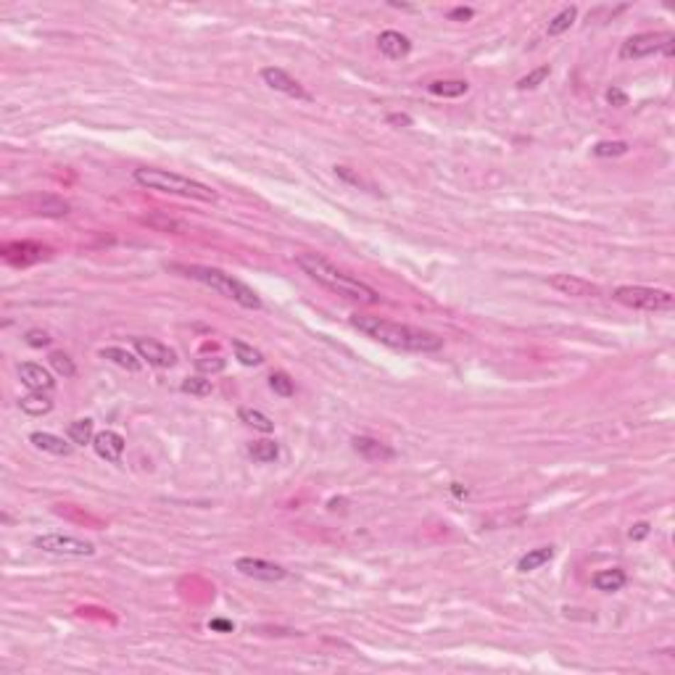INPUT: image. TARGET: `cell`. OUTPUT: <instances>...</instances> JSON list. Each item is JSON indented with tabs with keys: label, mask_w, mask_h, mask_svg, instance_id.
Returning <instances> with one entry per match:
<instances>
[{
	"label": "cell",
	"mask_w": 675,
	"mask_h": 675,
	"mask_svg": "<svg viewBox=\"0 0 675 675\" xmlns=\"http://www.w3.org/2000/svg\"><path fill=\"white\" fill-rule=\"evenodd\" d=\"M351 324L364 333L372 341L383 343L388 349L396 351H415V353H427V351H438L444 346V338H438L435 333L412 327V324H401V322H390V319H380V317L370 314H351Z\"/></svg>",
	"instance_id": "cell-1"
},
{
	"label": "cell",
	"mask_w": 675,
	"mask_h": 675,
	"mask_svg": "<svg viewBox=\"0 0 675 675\" xmlns=\"http://www.w3.org/2000/svg\"><path fill=\"white\" fill-rule=\"evenodd\" d=\"M296 264L301 267L304 275H309L314 282H319L327 290H333L335 296L351 298V301H359V304H378L380 301L375 287H370L367 282H361L359 278L338 269L324 256H319V253H296Z\"/></svg>",
	"instance_id": "cell-2"
},
{
	"label": "cell",
	"mask_w": 675,
	"mask_h": 675,
	"mask_svg": "<svg viewBox=\"0 0 675 675\" xmlns=\"http://www.w3.org/2000/svg\"><path fill=\"white\" fill-rule=\"evenodd\" d=\"M132 180L138 185L148 187V190H158V193H169V195H182V198H193V201H206V204H214L219 195L216 190H212L204 182H195L190 177L175 175V172H167V169H135L132 172Z\"/></svg>",
	"instance_id": "cell-3"
},
{
	"label": "cell",
	"mask_w": 675,
	"mask_h": 675,
	"mask_svg": "<svg viewBox=\"0 0 675 675\" xmlns=\"http://www.w3.org/2000/svg\"><path fill=\"white\" fill-rule=\"evenodd\" d=\"M175 272H182L185 278L204 282V285H209L212 290H216L219 296L232 298L235 304H241L243 309H261V298L256 296V290L248 287L246 282H241V280H235L232 275H227V272H222V269L190 264V267H175Z\"/></svg>",
	"instance_id": "cell-4"
},
{
	"label": "cell",
	"mask_w": 675,
	"mask_h": 675,
	"mask_svg": "<svg viewBox=\"0 0 675 675\" xmlns=\"http://www.w3.org/2000/svg\"><path fill=\"white\" fill-rule=\"evenodd\" d=\"M612 298L630 309H644V312H670L675 306V296L670 290L647 285H620L615 287Z\"/></svg>",
	"instance_id": "cell-5"
},
{
	"label": "cell",
	"mask_w": 675,
	"mask_h": 675,
	"mask_svg": "<svg viewBox=\"0 0 675 675\" xmlns=\"http://www.w3.org/2000/svg\"><path fill=\"white\" fill-rule=\"evenodd\" d=\"M652 53H665V56H673L675 53V38L670 32H641V35H633L622 43L620 48V58H647Z\"/></svg>",
	"instance_id": "cell-6"
},
{
	"label": "cell",
	"mask_w": 675,
	"mask_h": 675,
	"mask_svg": "<svg viewBox=\"0 0 675 675\" xmlns=\"http://www.w3.org/2000/svg\"><path fill=\"white\" fill-rule=\"evenodd\" d=\"M35 549L53 556H93L95 544L77 536H64V533H43L32 541Z\"/></svg>",
	"instance_id": "cell-7"
},
{
	"label": "cell",
	"mask_w": 675,
	"mask_h": 675,
	"mask_svg": "<svg viewBox=\"0 0 675 675\" xmlns=\"http://www.w3.org/2000/svg\"><path fill=\"white\" fill-rule=\"evenodd\" d=\"M261 79H264V84H267V87H272V90H278V93L287 95V98L312 101V93H309V90H306V87L298 82V79H293V77L287 75L285 69H278V66H264V69H261Z\"/></svg>",
	"instance_id": "cell-8"
},
{
	"label": "cell",
	"mask_w": 675,
	"mask_h": 675,
	"mask_svg": "<svg viewBox=\"0 0 675 675\" xmlns=\"http://www.w3.org/2000/svg\"><path fill=\"white\" fill-rule=\"evenodd\" d=\"M0 253H3V259L9 261V264H13V267H29V264H38V261L45 259L50 251H48L45 246H40V243L16 241V243H6V246L0 248Z\"/></svg>",
	"instance_id": "cell-9"
},
{
	"label": "cell",
	"mask_w": 675,
	"mask_h": 675,
	"mask_svg": "<svg viewBox=\"0 0 675 675\" xmlns=\"http://www.w3.org/2000/svg\"><path fill=\"white\" fill-rule=\"evenodd\" d=\"M235 570L241 575H246V578H256V581H269V583L282 581L287 575V570H282L280 564L259 559V556H241V559H235Z\"/></svg>",
	"instance_id": "cell-10"
},
{
	"label": "cell",
	"mask_w": 675,
	"mask_h": 675,
	"mask_svg": "<svg viewBox=\"0 0 675 675\" xmlns=\"http://www.w3.org/2000/svg\"><path fill=\"white\" fill-rule=\"evenodd\" d=\"M19 206L24 209V214H35V216H66L69 214V204L64 198L56 195H24L19 201Z\"/></svg>",
	"instance_id": "cell-11"
},
{
	"label": "cell",
	"mask_w": 675,
	"mask_h": 675,
	"mask_svg": "<svg viewBox=\"0 0 675 675\" xmlns=\"http://www.w3.org/2000/svg\"><path fill=\"white\" fill-rule=\"evenodd\" d=\"M135 351H138L140 359L153 364V367H172L177 361V353L164 343L153 341V338H135Z\"/></svg>",
	"instance_id": "cell-12"
},
{
	"label": "cell",
	"mask_w": 675,
	"mask_h": 675,
	"mask_svg": "<svg viewBox=\"0 0 675 675\" xmlns=\"http://www.w3.org/2000/svg\"><path fill=\"white\" fill-rule=\"evenodd\" d=\"M549 285L554 287L556 293L562 296H573V298H591L599 296V285H593L588 280L575 278V275H551Z\"/></svg>",
	"instance_id": "cell-13"
},
{
	"label": "cell",
	"mask_w": 675,
	"mask_h": 675,
	"mask_svg": "<svg viewBox=\"0 0 675 675\" xmlns=\"http://www.w3.org/2000/svg\"><path fill=\"white\" fill-rule=\"evenodd\" d=\"M378 48L385 58H390V61H401V58L409 56L412 43H409L407 35H401V32H396V29H385V32L378 38Z\"/></svg>",
	"instance_id": "cell-14"
},
{
	"label": "cell",
	"mask_w": 675,
	"mask_h": 675,
	"mask_svg": "<svg viewBox=\"0 0 675 675\" xmlns=\"http://www.w3.org/2000/svg\"><path fill=\"white\" fill-rule=\"evenodd\" d=\"M351 444H353V451L361 454V456L370 459V462H388V459L396 456V451H393L388 444H383L378 438H370V435H356Z\"/></svg>",
	"instance_id": "cell-15"
},
{
	"label": "cell",
	"mask_w": 675,
	"mask_h": 675,
	"mask_svg": "<svg viewBox=\"0 0 675 675\" xmlns=\"http://www.w3.org/2000/svg\"><path fill=\"white\" fill-rule=\"evenodd\" d=\"M93 449L106 462H119L121 454H124V438L114 430H103V433H95Z\"/></svg>",
	"instance_id": "cell-16"
},
{
	"label": "cell",
	"mask_w": 675,
	"mask_h": 675,
	"mask_svg": "<svg viewBox=\"0 0 675 675\" xmlns=\"http://www.w3.org/2000/svg\"><path fill=\"white\" fill-rule=\"evenodd\" d=\"M19 378H21V383H24L29 390H35V393H43V390L53 388V378H50V372H48L43 364H35V361H24V364H19Z\"/></svg>",
	"instance_id": "cell-17"
},
{
	"label": "cell",
	"mask_w": 675,
	"mask_h": 675,
	"mask_svg": "<svg viewBox=\"0 0 675 675\" xmlns=\"http://www.w3.org/2000/svg\"><path fill=\"white\" fill-rule=\"evenodd\" d=\"M29 444L40 449V451L56 454V456H69L72 454V444H66L64 438H58L53 433H32L29 435Z\"/></svg>",
	"instance_id": "cell-18"
},
{
	"label": "cell",
	"mask_w": 675,
	"mask_h": 675,
	"mask_svg": "<svg viewBox=\"0 0 675 675\" xmlns=\"http://www.w3.org/2000/svg\"><path fill=\"white\" fill-rule=\"evenodd\" d=\"M101 356H103V359L114 361V364H116V367H121V370H130V372L143 370V361H140V356H135V353L127 351V349H119V346H106V349H101Z\"/></svg>",
	"instance_id": "cell-19"
},
{
	"label": "cell",
	"mask_w": 675,
	"mask_h": 675,
	"mask_svg": "<svg viewBox=\"0 0 675 675\" xmlns=\"http://www.w3.org/2000/svg\"><path fill=\"white\" fill-rule=\"evenodd\" d=\"M625 573L620 570V567H612V570H599V573L593 575L591 583L596 591H604V593H612V591H620L622 586H625Z\"/></svg>",
	"instance_id": "cell-20"
},
{
	"label": "cell",
	"mask_w": 675,
	"mask_h": 675,
	"mask_svg": "<svg viewBox=\"0 0 675 675\" xmlns=\"http://www.w3.org/2000/svg\"><path fill=\"white\" fill-rule=\"evenodd\" d=\"M551 559H554V546H541V549L527 551V554L520 559L517 570H520V573H533V570L544 567V564L551 562Z\"/></svg>",
	"instance_id": "cell-21"
},
{
	"label": "cell",
	"mask_w": 675,
	"mask_h": 675,
	"mask_svg": "<svg viewBox=\"0 0 675 675\" xmlns=\"http://www.w3.org/2000/svg\"><path fill=\"white\" fill-rule=\"evenodd\" d=\"M427 90L433 95H438V98H459V95H464L470 90V84L464 82V79H435V82L427 84Z\"/></svg>",
	"instance_id": "cell-22"
},
{
	"label": "cell",
	"mask_w": 675,
	"mask_h": 675,
	"mask_svg": "<svg viewBox=\"0 0 675 675\" xmlns=\"http://www.w3.org/2000/svg\"><path fill=\"white\" fill-rule=\"evenodd\" d=\"M19 409L29 417H43L53 409V401L43 393H29V396L19 398Z\"/></svg>",
	"instance_id": "cell-23"
},
{
	"label": "cell",
	"mask_w": 675,
	"mask_h": 675,
	"mask_svg": "<svg viewBox=\"0 0 675 675\" xmlns=\"http://www.w3.org/2000/svg\"><path fill=\"white\" fill-rule=\"evenodd\" d=\"M238 417H241V422H246V425L259 430V433H272V430H275V422H272L264 412H259V409L243 407L241 412H238Z\"/></svg>",
	"instance_id": "cell-24"
},
{
	"label": "cell",
	"mask_w": 675,
	"mask_h": 675,
	"mask_svg": "<svg viewBox=\"0 0 675 675\" xmlns=\"http://www.w3.org/2000/svg\"><path fill=\"white\" fill-rule=\"evenodd\" d=\"M232 351H235V359L241 361V364H246V367H259L261 361H264V353H261L259 349H253V346L238 341V338H232Z\"/></svg>",
	"instance_id": "cell-25"
},
{
	"label": "cell",
	"mask_w": 675,
	"mask_h": 675,
	"mask_svg": "<svg viewBox=\"0 0 675 675\" xmlns=\"http://www.w3.org/2000/svg\"><path fill=\"white\" fill-rule=\"evenodd\" d=\"M66 435H69V441L77 446H84V444H93V419H75L72 425H69V430H66Z\"/></svg>",
	"instance_id": "cell-26"
},
{
	"label": "cell",
	"mask_w": 675,
	"mask_h": 675,
	"mask_svg": "<svg viewBox=\"0 0 675 675\" xmlns=\"http://www.w3.org/2000/svg\"><path fill=\"white\" fill-rule=\"evenodd\" d=\"M575 16H578V9L575 6H567V9H562L559 13H556L554 19L549 21V27H546V32L551 35V38H556V35H562V32H567V29L573 27Z\"/></svg>",
	"instance_id": "cell-27"
},
{
	"label": "cell",
	"mask_w": 675,
	"mask_h": 675,
	"mask_svg": "<svg viewBox=\"0 0 675 675\" xmlns=\"http://www.w3.org/2000/svg\"><path fill=\"white\" fill-rule=\"evenodd\" d=\"M248 454L256 459V462H261V464H269V462H275L280 456V449H278V444L275 441H256V444H251V449H248Z\"/></svg>",
	"instance_id": "cell-28"
},
{
	"label": "cell",
	"mask_w": 675,
	"mask_h": 675,
	"mask_svg": "<svg viewBox=\"0 0 675 675\" xmlns=\"http://www.w3.org/2000/svg\"><path fill=\"white\" fill-rule=\"evenodd\" d=\"M48 361H50V367L61 375V378H75L77 375V367L75 361H72V356L64 351H50V356H48Z\"/></svg>",
	"instance_id": "cell-29"
},
{
	"label": "cell",
	"mask_w": 675,
	"mask_h": 675,
	"mask_svg": "<svg viewBox=\"0 0 675 675\" xmlns=\"http://www.w3.org/2000/svg\"><path fill=\"white\" fill-rule=\"evenodd\" d=\"M628 153V143L622 140H601L593 146V156L599 158H610V156H625Z\"/></svg>",
	"instance_id": "cell-30"
},
{
	"label": "cell",
	"mask_w": 675,
	"mask_h": 675,
	"mask_svg": "<svg viewBox=\"0 0 675 675\" xmlns=\"http://www.w3.org/2000/svg\"><path fill=\"white\" fill-rule=\"evenodd\" d=\"M182 393H190V396H198V398H204V396H212V380H206V378H201V375H195V378H185L182 380Z\"/></svg>",
	"instance_id": "cell-31"
},
{
	"label": "cell",
	"mask_w": 675,
	"mask_h": 675,
	"mask_svg": "<svg viewBox=\"0 0 675 675\" xmlns=\"http://www.w3.org/2000/svg\"><path fill=\"white\" fill-rule=\"evenodd\" d=\"M269 388L282 398H290L293 393H296V385H293L290 375H285V372H272V378H269Z\"/></svg>",
	"instance_id": "cell-32"
},
{
	"label": "cell",
	"mask_w": 675,
	"mask_h": 675,
	"mask_svg": "<svg viewBox=\"0 0 675 675\" xmlns=\"http://www.w3.org/2000/svg\"><path fill=\"white\" fill-rule=\"evenodd\" d=\"M551 75V66L549 64H544V66H538V69H533V72H527L522 79L517 82V90H536L538 84L544 82L546 77Z\"/></svg>",
	"instance_id": "cell-33"
},
{
	"label": "cell",
	"mask_w": 675,
	"mask_h": 675,
	"mask_svg": "<svg viewBox=\"0 0 675 675\" xmlns=\"http://www.w3.org/2000/svg\"><path fill=\"white\" fill-rule=\"evenodd\" d=\"M224 367H227V361H224L222 356H201V359H195V370L201 372V375H216V372H222Z\"/></svg>",
	"instance_id": "cell-34"
},
{
	"label": "cell",
	"mask_w": 675,
	"mask_h": 675,
	"mask_svg": "<svg viewBox=\"0 0 675 675\" xmlns=\"http://www.w3.org/2000/svg\"><path fill=\"white\" fill-rule=\"evenodd\" d=\"M143 222L148 224V227H156V230H182V224L175 222V219H164V216H146Z\"/></svg>",
	"instance_id": "cell-35"
},
{
	"label": "cell",
	"mask_w": 675,
	"mask_h": 675,
	"mask_svg": "<svg viewBox=\"0 0 675 675\" xmlns=\"http://www.w3.org/2000/svg\"><path fill=\"white\" fill-rule=\"evenodd\" d=\"M24 341H27V346H32V349H43V346L50 343V335H48L45 330H29V333L24 335Z\"/></svg>",
	"instance_id": "cell-36"
},
{
	"label": "cell",
	"mask_w": 675,
	"mask_h": 675,
	"mask_svg": "<svg viewBox=\"0 0 675 675\" xmlns=\"http://www.w3.org/2000/svg\"><path fill=\"white\" fill-rule=\"evenodd\" d=\"M607 103L615 106V109H625V106H628V93L620 90V87H610V90H607Z\"/></svg>",
	"instance_id": "cell-37"
},
{
	"label": "cell",
	"mask_w": 675,
	"mask_h": 675,
	"mask_svg": "<svg viewBox=\"0 0 675 675\" xmlns=\"http://www.w3.org/2000/svg\"><path fill=\"white\" fill-rule=\"evenodd\" d=\"M335 175L341 177L343 182H349V185H356V187L364 185V180H361L359 175H353V172H351L349 167H335Z\"/></svg>",
	"instance_id": "cell-38"
},
{
	"label": "cell",
	"mask_w": 675,
	"mask_h": 675,
	"mask_svg": "<svg viewBox=\"0 0 675 675\" xmlns=\"http://www.w3.org/2000/svg\"><path fill=\"white\" fill-rule=\"evenodd\" d=\"M446 16H449V21H470L472 16H475V11L467 9V6H456V9H451Z\"/></svg>",
	"instance_id": "cell-39"
},
{
	"label": "cell",
	"mask_w": 675,
	"mask_h": 675,
	"mask_svg": "<svg viewBox=\"0 0 675 675\" xmlns=\"http://www.w3.org/2000/svg\"><path fill=\"white\" fill-rule=\"evenodd\" d=\"M209 628H212V630H219V633H232V628H235V625H232L230 620L214 618L212 622H209Z\"/></svg>",
	"instance_id": "cell-40"
},
{
	"label": "cell",
	"mask_w": 675,
	"mask_h": 675,
	"mask_svg": "<svg viewBox=\"0 0 675 675\" xmlns=\"http://www.w3.org/2000/svg\"><path fill=\"white\" fill-rule=\"evenodd\" d=\"M388 124H396V127H412V116H409V114H388Z\"/></svg>",
	"instance_id": "cell-41"
},
{
	"label": "cell",
	"mask_w": 675,
	"mask_h": 675,
	"mask_svg": "<svg viewBox=\"0 0 675 675\" xmlns=\"http://www.w3.org/2000/svg\"><path fill=\"white\" fill-rule=\"evenodd\" d=\"M649 536V522H636V525L630 527V538L633 541H641V538Z\"/></svg>",
	"instance_id": "cell-42"
},
{
	"label": "cell",
	"mask_w": 675,
	"mask_h": 675,
	"mask_svg": "<svg viewBox=\"0 0 675 675\" xmlns=\"http://www.w3.org/2000/svg\"><path fill=\"white\" fill-rule=\"evenodd\" d=\"M451 493L456 499H464V496H467V488H462V483H451Z\"/></svg>",
	"instance_id": "cell-43"
}]
</instances>
